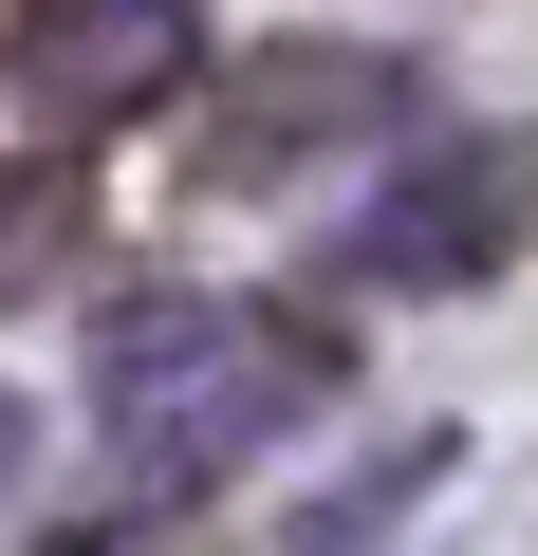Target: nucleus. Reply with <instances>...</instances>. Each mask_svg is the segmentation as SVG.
Listing matches in <instances>:
<instances>
[{"label": "nucleus", "mask_w": 538, "mask_h": 556, "mask_svg": "<svg viewBox=\"0 0 538 556\" xmlns=\"http://www.w3.org/2000/svg\"><path fill=\"white\" fill-rule=\"evenodd\" d=\"M538 223V149L520 130H409L372 167V204L335 223V278L353 298H483Z\"/></svg>", "instance_id": "2"}, {"label": "nucleus", "mask_w": 538, "mask_h": 556, "mask_svg": "<svg viewBox=\"0 0 538 556\" xmlns=\"http://www.w3.org/2000/svg\"><path fill=\"white\" fill-rule=\"evenodd\" d=\"M0 75L38 93V130H112V112H149V93H186L204 38L167 20V0H149V20H20V38H0Z\"/></svg>", "instance_id": "4"}, {"label": "nucleus", "mask_w": 538, "mask_h": 556, "mask_svg": "<svg viewBox=\"0 0 538 556\" xmlns=\"http://www.w3.org/2000/svg\"><path fill=\"white\" fill-rule=\"evenodd\" d=\"M409 112V56L390 38H260V56H223V93H204V186H298L316 149H353V130H390Z\"/></svg>", "instance_id": "3"}, {"label": "nucleus", "mask_w": 538, "mask_h": 556, "mask_svg": "<svg viewBox=\"0 0 538 556\" xmlns=\"http://www.w3.org/2000/svg\"><path fill=\"white\" fill-rule=\"evenodd\" d=\"M298 408H335V334L298 298H241V278H167V298H112L93 316V427L130 464H241L279 445Z\"/></svg>", "instance_id": "1"}, {"label": "nucleus", "mask_w": 538, "mask_h": 556, "mask_svg": "<svg viewBox=\"0 0 538 556\" xmlns=\"http://www.w3.org/2000/svg\"><path fill=\"white\" fill-rule=\"evenodd\" d=\"M38 260H75V167L57 149H0V298H20Z\"/></svg>", "instance_id": "5"}, {"label": "nucleus", "mask_w": 538, "mask_h": 556, "mask_svg": "<svg viewBox=\"0 0 538 556\" xmlns=\"http://www.w3.org/2000/svg\"><path fill=\"white\" fill-rule=\"evenodd\" d=\"M57 556H112V538H57Z\"/></svg>", "instance_id": "6"}]
</instances>
